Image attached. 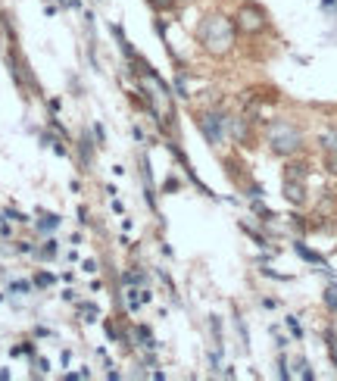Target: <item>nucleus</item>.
I'll return each mask as SVG.
<instances>
[{
  "label": "nucleus",
  "instance_id": "obj_1",
  "mask_svg": "<svg viewBox=\"0 0 337 381\" xmlns=\"http://www.w3.org/2000/svg\"><path fill=\"white\" fill-rule=\"evenodd\" d=\"M235 34H237L235 19H228V16H222V13L206 16V19L200 22V28H197V38H200L203 50L213 56L228 54V50L235 47Z\"/></svg>",
  "mask_w": 337,
  "mask_h": 381
},
{
  "label": "nucleus",
  "instance_id": "obj_2",
  "mask_svg": "<svg viewBox=\"0 0 337 381\" xmlns=\"http://www.w3.org/2000/svg\"><path fill=\"white\" fill-rule=\"evenodd\" d=\"M269 147L275 150L278 157H290L303 147V135L290 122H272L269 125Z\"/></svg>",
  "mask_w": 337,
  "mask_h": 381
},
{
  "label": "nucleus",
  "instance_id": "obj_3",
  "mask_svg": "<svg viewBox=\"0 0 337 381\" xmlns=\"http://www.w3.org/2000/svg\"><path fill=\"white\" fill-rule=\"evenodd\" d=\"M235 25L241 34H259L269 28V16H265V10L259 3H243L235 16Z\"/></svg>",
  "mask_w": 337,
  "mask_h": 381
},
{
  "label": "nucleus",
  "instance_id": "obj_4",
  "mask_svg": "<svg viewBox=\"0 0 337 381\" xmlns=\"http://www.w3.org/2000/svg\"><path fill=\"white\" fill-rule=\"evenodd\" d=\"M200 131L206 135L209 144H222L225 135H228V116H222V113H203Z\"/></svg>",
  "mask_w": 337,
  "mask_h": 381
},
{
  "label": "nucleus",
  "instance_id": "obj_5",
  "mask_svg": "<svg viewBox=\"0 0 337 381\" xmlns=\"http://www.w3.org/2000/svg\"><path fill=\"white\" fill-rule=\"evenodd\" d=\"M284 197L294 206H300L306 200V182H297V178H284Z\"/></svg>",
  "mask_w": 337,
  "mask_h": 381
},
{
  "label": "nucleus",
  "instance_id": "obj_6",
  "mask_svg": "<svg viewBox=\"0 0 337 381\" xmlns=\"http://www.w3.org/2000/svg\"><path fill=\"white\" fill-rule=\"evenodd\" d=\"M247 122H253V119H228V131H231V138L235 141H250V129H247Z\"/></svg>",
  "mask_w": 337,
  "mask_h": 381
},
{
  "label": "nucleus",
  "instance_id": "obj_7",
  "mask_svg": "<svg viewBox=\"0 0 337 381\" xmlns=\"http://www.w3.org/2000/svg\"><path fill=\"white\" fill-rule=\"evenodd\" d=\"M318 144L325 147V153H337V131H322V138H318Z\"/></svg>",
  "mask_w": 337,
  "mask_h": 381
},
{
  "label": "nucleus",
  "instance_id": "obj_8",
  "mask_svg": "<svg viewBox=\"0 0 337 381\" xmlns=\"http://www.w3.org/2000/svg\"><path fill=\"white\" fill-rule=\"evenodd\" d=\"M284 178H297V182H306V163H287V172Z\"/></svg>",
  "mask_w": 337,
  "mask_h": 381
},
{
  "label": "nucleus",
  "instance_id": "obj_9",
  "mask_svg": "<svg viewBox=\"0 0 337 381\" xmlns=\"http://www.w3.org/2000/svg\"><path fill=\"white\" fill-rule=\"evenodd\" d=\"M328 353H331V360H334V366H337V334L334 331H328Z\"/></svg>",
  "mask_w": 337,
  "mask_h": 381
},
{
  "label": "nucleus",
  "instance_id": "obj_10",
  "mask_svg": "<svg viewBox=\"0 0 337 381\" xmlns=\"http://www.w3.org/2000/svg\"><path fill=\"white\" fill-rule=\"evenodd\" d=\"M325 169L337 175V153H325Z\"/></svg>",
  "mask_w": 337,
  "mask_h": 381
},
{
  "label": "nucleus",
  "instance_id": "obj_11",
  "mask_svg": "<svg viewBox=\"0 0 337 381\" xmlns=\"http://www.w3.org/2000/svg\"><path fill=\"white\" fill-rule=\"evenodd\" d=\"M150 7L153 10H172L175 7V0H150Z\"/></svg>",
  "mask_w": 337,
  "mask_h": 381
},
{
  "label": "nucleus",
  "instance_id": "obj_12",
  "mask_svg": "<svg viewBox=\"0 0 337 381\" xmlns=\"http://www.w3.org/2000/svg\"><path fill=\"white\" fill-rule=\"evenodd\" d=\"M325 300H328L331 307H337V287H331V291H328V297H325Z\"/></svg>",
  "mask_w": 337,
  "mask_h": 381
}]
</instances>
